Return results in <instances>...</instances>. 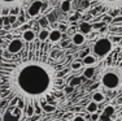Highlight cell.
<instances>
[{
    "mask_svg": "<svg viewBox=\"0 0 122 121\" xmlns=\"http://www.w3.org/2000/svg\"><path fill=\"white\" fill-rule=\"evenodd\" d=\"M104 26H105V22H96V24H94V25H92V27H94V29H96V30H99V29H101V27H104Z\"/></svg>",
    "mask_w": 122,
    "mask_h": 121,
    "instance_id": "obj_24",
    "label": "cell"
},
{
    "mask_svg": "<svg viewBox=\"0 0 122 121\" xmlns=\"http://www.w3.org/2000/svg\"><path fill=\"white\" fill-rule=\"evenodd\" d=\"M27 29H30V24H25V25H24V26H22V27H21V30H22V31H24V30H27Z\"/></svg>",
    "mask_w": 122,
    "mask_h": 121,
    "instance_id": "obj_31",
    "label": "cell"
},
{
    "mask_svg": "<svg viewBox=\"0 0 122 121\" xmlns=\"http://www.w3.org/2000/svg\"><path fill=\"white\" fill-rule=\"evenodd\" d=\"M104 99H105V95H104L103 91H95L94 94H92V100L94 102H96V103H101V102H104Z\"/></svg>",
    "mask_w": 122,
    "mask_h": 121,
    "instance_id": "obj_17",
    "label": "cell"
},
{
    "mask_svg": "<svg viewBox=\"0 0 122 121\" xmlns=\"http://www.w3.org/2000/svg\"><path fill=\"white\" fill-rule=\"evenodd\" d=\"M78 29H79V31H81V33H83L85 35H87V34H91L92 30H94V27H92V24H90V22H87V21L79 22V25H78Z\"/></svg>",
    "mask_w": 122,
    "mask_h": 121,
    "instance_id": "obj_12",
    "label": "cell"
},
{
    "mask_svg": "<svg viewBox=\"0 0 122 121\" xmlns=\"http://www.w3.org/2000/svg\"><path fill=\"white\" fill-rule=\"evenodd\" d=\"M90 14L96 16L99 13L117 17L122 14V0H88Z\"/></svg>",
    "mask_w": 122,
    "mask_h": 121,
    "instance_id": "obj_3",
    "label": "cell"
},
{
    "mask_svg": "<svg viewBox=\"0 0 122 121\" xmlns=\"http://www.w3.org/2000/svg\"><path fill=\"white\" fill-rule=\"evenodd\" d=\"M24 46H25V42L22 38H12L7 43V48H5V50L9 53H17L22 50Z\"/></svg>",
    "mask_w": 122,
    "mask_h": 121,
    "instance_id": "obj_8",
    "label": "cell"
},
{
    "mask_svg": "<svg viewBox=\"0 0 122 121\" xmlns=\"http://www.w3.org/2000/svg\"><path fill=\"white\" fill-rule=\"evenodd\" d=\"M40 107H42V109L46 112V113H53V112H56V109H57L53 103H49V102L40 103Z\"/></svg>",
    "mask_w": 122,
    "mask_h": 121,
    "instance_id": "obj_14",
    "label": "cell"
},
{
    "mask_svg": "<svg viewBox=\"0 0 122 121\" xmlns=\"http://www.w3.org/2000/svg\"><path fill=\"white\" fill-rule=\"evenodd\" d=\"M121 115H122V112H121Z\"/></svg>",
    "mask_w": 122,
    "mask_h": 121,
    "instance_id": "obj_34",
    "label": "cell"
},
{
    "mask_svg": "<svg viewBox=\"0 0 122 121\" xmlns=\"http://www.w3.org/2000/svg\"><path fill=\"white\" fill-rule=\"evenodd\" d=\"M99 82L105 90L122 87V50H113L99 67Z\"/></svg>",
    "mask_w": 122,
    "mask_h": 121,
    "instance_id": "obj_2",
    "label": "cell"
},
{
    "mask_svg": "<svg viewBox=\"0 0 122 121\" xmlns=\"http://www.w3.org/2000/svg\"><path fill=\"white\" fill-rule=\"evenodd\" d=\"M81 83V78H73L70 81V86H77Z\"/></svg>",
    "mask_w": 122,
    "mask_h": 121,
    "instance_id": "obj_26",
    "label": "cell"
},
{
    "mask_svg": "<svg viewBox=\"0 0 122 121\" xmlns=\"http://www.w3.org/2000/svg\"><path fill=\"white\" fill-rule=\"evenodd\" d=\"M49 40L25 42L17 53L0 51V93L13 102L38 107L61 91L70 69V55L56 57Z\"/></svg>",
    "mask_w": 122,
    "mask_h": 121,
    "instance_id": "obj_1",
    "label": "cell"
},
{
    "mask_svg": "<svg viewBox=\"0 0 122 121\" xmlns=\"http://www.w3.org/2000/svg\"><path fill=\"white\" fill-rule=\"evenodd\" d=\"M95 73H96V69H95L94 65H91V67H87L83 70V77L87 79H91L92 77H95Z\"/></svg>",
    "mask_w": 122,
    "mask_h": 121,
    "instance_id": "obj_15",
    "label": "cell"
},
{
    "mask_svg": "<svg viewBox=\"0 0 122 121\" xmlns=\"http://www.w3.org/2000/svg\"><path fill=\"white\" fill-rule=\"evenodd\" d=\"M82 65L83 63L81 61V60H73V61L70 63V69L71 70H79V69H82Z\"/></svg>",
    "mask_w": 122,
    "mask_h": 121,
    "instance_id": "obj_20",
    "label": "cell"
},
{
    "mask_svg": "<svg viewBox=\"0 0 122 121\" xmlns=\"http://www.w3.org/2000/svg\"><path fill=\"white\" fill-rule=\"evenodd\" d=\"M36 38L39 40H42V42H46V40H48L49 38V30L46 27H43L42 30H39V33L36 34Z\"/></svg>",
    "mask_w": 122,
    "mask_h": 121,
    "instance_id": "obj_16",
    "label": "cell"
},
{
    "mask_svg": "<svg viewBox=\"0 0 122 121\" xmlns=\"http://www.w3.org/2000/svg\"><path fill=\"white\" fill-rule=\"evenodd\" d=\"M21 115H22V109L16 107H10L8 109H5L3 113V121H20L21 120Z\"/></svg>",
    "mask_w": 122,
    "mask_h": 121,
    "instance_id": "obj_6",
    "label": "cell"
},
{
    "mask_svg": "<svg viewBox=\"0 0 122 121\" xmlns=\"http://www.w3.org/2000/svg\"><path fill=\"white\" fill-rule=\"evenodd\" d=\"M85 42H86V35L83 33H81V31L74 33L73 37H71V43L74 46H82Z\"/></svg>",
    "mask_w": 122,
    "mask_h": 121,
    "instance_id": "obj_9",
    "label": "cell"
},
{
    "mask_svg": "<svg viewBox=\"0 0 122 121\" xmlns=\"http://www.w3.org/2000/svg\"><path fill=\"white\" fill-rule=\"evenodd\" d=\"M3 25H4V18H3V17H0V29L3 27Z\"/></svg>",
    "mask_w": 122,
    "mask_h": 121,
    "instance_id": "obj_32",
    "label": "cell"
},
{
    "mask_svg": "<svg viewBox=\"0 0 122 121\" xmlns=\"http://www.w3.org/2000/svg\"><path fill=\"white\" fill-rule=\"evenodd\" d=\"M90 115H91V121H97L99 119H100L99 113H96V112H94V113H90Z\"/></svg>",
    "mask_w": 122,
    "mask_h": 121,
    "instance_id": "obj_28",
    "label": "cell"
},
{
    "mask_svg": "<svg viewBox=\"0 0 122 121\" xmlns=\"http://www.w3.org/2000/svg\"><path fill=\"white\" fill-rule=\"evenodd\" d=\"M71 90H73V86H66V87H64V91H65V93H70Z\"/></svg>",
    "mask_w": 122,
    "mask_h": 121,
    "instance_id": "obj_29",
    "label": "cell"
},
{
    "mask_svg": "<svg viewBox=\"0 0 122 121\" xmlns=\"http://www.w3.org/2000/svg\"><path fill=\"white\" fill-rule=\"evenodd\" d=\"M42 4L43 0H33L30 3V5L26 8V13H27L29 18H34L42 13Z\"/></svg>",
    "mask_w": 122,
    "mask_h": 121,
    "instance_id": "obj_7",
    "label": "cell"
},
{
    "mask_svg": "<svg viewBox=\"0 0 122 121\" xmlns=\"http://www.w3.org/2000/svg\"><path fill=\"white\" fill-rule=\"evenodd\" d=\"M61 38H62V33L59 30V29H53V30L49 31V38L48 40L51 43H59Z\"/></svg>",
    "mask_w": 122,
    "mask_h": 121,
    "instance_id": "obj_11",
    "label": "cell"
},
{
    "mask_svg": "<svg viewBox=\"0 0 122 121\" xmlns=\"http://www.w3.org/2000/svg\"><path fill=\"white\" fill-rule=\"evenodd\" d=\"M60 8H61V11L65 12V13L70 12V11H71V1H70V0H62V1H61Z\"/></svg>",
    "mask_w": 122,
    "mask_h": 121,
    "instance_id": "obj_18",
    "label": "cell"
},
{
    "mask_svg": "<svg viewBox=\"0 0 122 121\" xmlns=\"http://www.w3.org/2000/svg\"><path fill=\"white\" fill-rule=\"evenodd\" d=\"M52 121H62V120H60V119H55V120H52Z\"/></svg>",
    "mask_w": 122,
    "mask_h": 121,
    "instance_id": "obj_33",
    "label": "cell"
},
{
    "mask_svg": "<svg viewBox=\"0 0 122 121\" xmlns=\"http://www.w3.org/2000/svg\"><path fill=\"white\" fill-rule=\"evenodd\" d=\"M78 20V14H74V16H71L70 18H69V21L70 22H74V21H77Z\"/></svg>",
    "mask_w": 122,
    "mask_h": 121,
    "instance_id": "obj_30",
    "label": "cell"
},
{
    "mask_svg": "<svg viewBox=\"0 0 122 121\" xmlns=\"http://www.w3.org/2000/svg\"><path fill=\"white\" fill-rule=\"evenodd\" d=\"M39 24H40V26H43V27H47L48 26V18H43V20H40L39 21Z\"/></svg>",
    "mask_w": 122,
    "mask_h": 121,
    "instance_id": "obj_25",
    "label": "cell"
},
{
    "mask_svg": "<svg viewBox=\"0 0 122 121\" xmlns=\"http://www.w3.org/2000/svg\"><path fill=\"white\" fill-rule=\"evenodd\" d=\"M22 39L24 42H33V40L36 39V33L33 30V29H27V30L22 31Z\"/></svg>",
    "mask_w": 122,
    "mask_h": 121,
    "instance_id": "obj_10",
    "label": "cell"
},
{
    "mask_svg": "<svg viewBox=\"0 0 122 121\" xmlns=\"http://www.w3.org/2000/svg\"><path fill=\"white\" fill-rule=\"evenodd\" d=\"M8 20H9V24L13 25V24H16V22L18 21V17H17L16 14H9V16H8Z\"/></svg>",
    "mask_w": 122,
    "mask_h": 121,
    "instance_id": "obj_23",
    "label": "cell"
},
{
    "mask_svg": "<svg viewBox=\"0 0 122 121\" xmlns=\"http://www.w3.org/2000/svg\"><path fill=\"white\" fill-rule=\"evenodd\" d=\"M26 115H27L29 117H31V116H34L35 115V105H33V104H27L26 105Z\"/></svg>",
    "mask_w": 122,
    "mask_h": 121,
    "instance_id": "obj_21",
    "label": "cell"
},
{
    "mask_svg": "<svg viewBox=\"0 0 122 121\" xmlns=\"http://www.w3.org/2000/svg\"><path fill=\"white\" fill-rule=\"evenodd\" d=\"M113 50H114L113 40L108 37H101V38L96 39L94 42V44L91 46L92 53L96 57H100V59H104L105 56H108Z\"/></svg>",
    "mask_w": 122,
    "mask_h": 121,
    "instance_id": "obj_4",
    "label": "cell"
},
{
    "mask_svg": "<svg viewBox=\"0 0 122 121\" xmlns=\"http://www.w3.org/2000/svg\"><path fill=\"white\" fill-rule=\"evenodd\" d=\"M96 56H95L94 53H87L85 55V57H83V60H82V63H83V65H86V67H91V65H95L96 64Z\"/></svg>",
    "mask_w": 122,
    "mask_h": 121,
    "instance_id": "obj_13",
    "label": "cell"
},
{
    "mask_svg": "<svg viewBox=\"0 0 122 121\" xmlns=\"http://www.w3.org/2000/svg\"><path fill=\"white\" fill-rule=\"evenodd\" d=\"M33 0H0V9H9V14H16L27 8Z\"/></svg>",
    "mask_w": 122,
    "mask_h": 121,
    "instance_id": "obj_5",
    "label": "cell"
},
{
    "mask_svg": "<svg viewBox=\"0 0 122 121\" xmlns=\"http://www.w3.org/2000/svg\"><path fill=\"white\" fill-rule=\"evenodd\" d=\"M114 112H116V108L113 107V105H107V107L104 108V113L108 115L109 117H112L113 115H114Z\"/></svg>",
    "mask_w": 122,
    "mask_h": 121,
    "instance_id": "obj_22",
    "label": "cell"
},
{
    "mask_svg": "<svg viewBox=\"0 0 122 121\" xmlns=\"http://www.w3.org/2000/svg\"><path fill=\"white\" fill-rule=\"evenodd\" d=\"M99 103L96 102H94V100H91V102L87 104V107H86V111L88 112V113H94V112H97V109H99Z\"/></svg>",
    "mask_w": 122,
    "mask_h": 121,
    "instance_id": "obj_19",
    "label": "cell"
},
{
    "mask_svg": "<svg viewBox=\"0 0 122 121\" xmlns=\"http://www.w3.org/2000/svg\"><path fill=\"white\" fill-rule=\"evenodd\" d=\"M71 121H86V119L83 116H81V115H77V116H74Z\"/></svg>",
    "mask_w": 122,
    "mask_h": 121,
    "instance_id": "obj_27",
    "label": "cell"
}]
</instances>
